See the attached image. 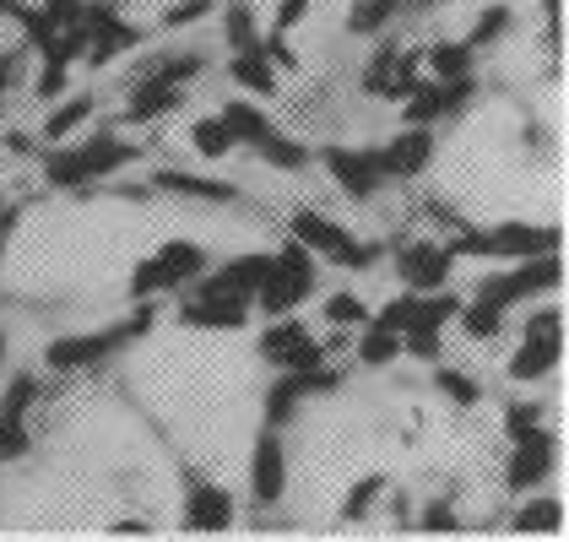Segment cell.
I'll use <instances>...</instances> for the list:
<instances>
[{"label":"cell","mask_w":569,"mask_h":542,"mask_svg":"<svg viewBox=\"0 0 569 542\" xmlns=\"http://www.w3.org/2000/svg\"><path fill=\"white\" fill-rule=\"evenodd\" d=\"M147 331H152V310L141 304V315H131V320H114V325H103V331H82V337H60V342H49L44 369H54V374L98 369V363H109L120 348H131L136 337H147Z\"/></svg>","instance_id":"1"},{"label":"cell","mask_w":569,"mask_h":542,"mask_svg":"<svg viewBox=\"0 0 569 542\" xmlns=\"http://www.w3.org/2000/svg\"><path fill=\"white\" fill-rule=\"evenodd\" d=\"M136 158H141V152H136L131 141H114V136H92V141H77V147H60V141H54L44 174H49V184H60V190H82V184L109 180L114 169H126Z\"/></svg>","instance_id":"2"},{"label":"cell","mask_w":569,"mask_h":542,"mask_svg":"<svg viewBox=\"0 0 569 542\" xmlns=\"http://www.w3.org/2000/svg\"><path fill=\"white\" fill-rule=\"evenodd\" d=\"M309 293H315V255H309L299 239H288L277 255H266L256 304H261L266 315H293Z\"/></svg>","instance_id":"3"},{"label":"cell","mask_w":569,"mask_h":542,"mask_svg":"<svg viewBox=\"0 0 569 542\" xmlns=\"http://www.w3.org/2000/svg\"><path fill=\"white\" fill-rule=\"evenodd\" d=\"M201 271H207V250L190 244V239H169V244H158V250L131 271V299L174 293V288H184V282H196Z\"/></svg>","instance_id":"4"},{"label":"cell","mask_w":569,"mask_h":542,"mask_svg":"<svg viewBox=\"0 0 569 542\" xmlns=\"http://www.w3.org/2000/svg\"><path fill=\"white\" fill-rule=\"evenodd\" d=\"M559 277H565V267H559V250H548V255H526V261H516L510 271L482 277L478 299L499 304V310H516V304L537 299V293H553V288H559Z\"/></svg>","instance_id":"5"},{"label":"cell","mask_w":569,"mask_h":542,"mask_svg":"<svg viewBox=\"0 0 569 542\" xmlns=\"http://www.w3.org/2000/svg\"><path fill=\"white\" fill-rule=\"evenodd\" d=\"M450 250H456V261L461 255H488V261H499V255H510V261H526V255H548V250H559V228H531V223H505V228H488V233H456L450 239Z\"/></svg>","instance_id":"6"},{"label":"cell","mask_w":569,"mask_h":542,"mask_svg":"<svg viewBox=\"0 0 569 542\" xmlns=\"http://www.w3.org/2000/svg\"><path fill=\"white\" fill-rule=\"evenodd\" d=\"M293 239L305 244L315 261H331V267H342V271H363V267H375V244H363V239H352L342 223H331V218H320V212H299L293 218Z\"/></svg>","instance_id":"7"},{"label":"cell","mask_w":569,"mask_h":542,"mask_svg":"<svg viewBox=\"0 0 569 542\" xmlns=\"http://www.w3.org/2000/svg\"><path fill=\"white\" fill-rule=\"evenodd\" d=\"M559 359H565V320H559V310H542V315L526 320L521 353L510 359V380H542L559 369Z\"/></svg>","instance_id":"8"},{"label":"cell","mask_w":569,"mask_h":542,"mask_svg":"<svg viewBox=\"0 0 569 542\" xmlns=\"http://www.w3.org/2000/svg\"><path fill=\"white\" fill-rule=\"evenodd\" d=\"M396 271H401L407 293H439L456 277V250L439 239H407V244H396Z\"/></svg>","instance_id":"9"},{"label":"cell","mask_w":569,"mask_h":542,"mask_svg":"<svg viewBox=\"0 0 569 542\" xmlns=\"http://www.w3.org/2000/svg\"><path fill=\"white\" fill-rule=\"evenodd\" d=\"M250 299L239 293H222V288H207V282H190L184 304H179V320L184 325H201V331H239L250 320Z\"/></svg>","instance_id":"10"},{"label":"cell","mask_w":569,"mask_h":542,"mask_svg":"<svg viewBox=\"0 0 569 542\" xmlns=\"http://www.w3.org/2000/svg\"><path fill=\"white\" fill-rule=\"evenodd\" d=\"M261 359L271 369H315V363H326V348L315 342V331L305 320L277 315V325L261 331Z\"/></svg>","instance_id":"11"},{"label":"cell","mask_w":569,"mask_h":542,"mask_svg":"<svg viewBox=\"0 0 569 542\" xmlns=\"http://www.w3.org/2000/svg\"><path fill=\"white\" fill-rule=\"evenodd\" d=\"M375 163H380L386 180H418V174L435 163V131H429V126L396 131L386 147H375Z\"/></svg>","instance_id":"12"},{"label":"cell","mask_w":569,"mask_h":542,"mask_svg":"<svg viewBox=\"0 0 569 542\" xmlns=\"http://www.w3.org/2000/svg\"><path fill=\"white\" fill-rule=\"evenodd\" d=\"M516 451H510V466H505V489L510 494H531L537 483H548V472H553V434L548 429H531L521 440H510Z\"/></svg>","instance_id":"13"},{"label":"cell","mask_w":569,"mask_h":542,"mask_svg":"<svg viewBox=\"0 0 569 542\" xmlns=\"http://www.w3.org/2000/svg\"><path fill=\"white\" fill-rule=\"evenodd\" d=\"M282 494H288V455H282L277 429H261L256 451H250V499L256 504H277Z\"/></svg>","instance_id":"14"},{"label":"cell","mask_w":569,"mask_h":542,"mask_svg":"<svg viewBox=\"0 0 569 542\" xmlns=\"http://www.w3.org/2000/svg\"><path fill=\"white\" fill-rule=\"evenodd\" d=\"M418 82H423V54H407V49H380L363 71V88L375 98H407Z\"/></svg>","instance_id":"15"},{"label":"cell","mask_w":569,"mask_h":542,"mask_svg":"<svg viewBox=\"0 0 569 542\" xmlns=\"http://www.w3.org/2000/svg\"><path fill=\"white\" fill-rule=\"evenodd\" d=\"M320 163H326V174L348 190L352 201H369L380 184H386V174H380V163H375V152H352V147H326L320 152Z\"/></svg>","instance_id":"16"},{"label":"cell","mask_w":569,"mask_h":542,"mask_svg":"<svg viewBox=\"0 0 569 542\" xmlns=\"http://www.w3.org/2000/svg\"><path fill=\"white\" fill-rule=\"evenodd\" d=\"M472 98V77H456V82H435V88H418L407 92V126H439L445 114H456L461 103Z\"/></svg>","instance_id":"17"},{"label":"cell","mask_w":569,"mask_h":542,"mask_svg":"<svg viewBox=\"0 0 569 542\" xmlns=\"http://www.w3.org/2000/svg\"><path fill=\"white\" fill-rule=\"evenodd\" d=\"M184 526H190V532H228V526H233V494H228L222 483L190 478V494H184Z\"/></svg>","instance_id":"18"},{"label":"cell","mask_w":569,"mask_h":542,"mask_svg":"<svg viewBox=\"0 0 569 542\" xmlns=\"http://www.w3.org/2000/svg\"><path fill=\"white\" fill-rule=\"evenodd\" d=\"M179 103H184V88H179V82H163V77H136L131 103H126V120H136V126H152V120L174 114Z\"/></svg>","instance_id":"19"},{"label":"cell","mask_w":569,"mask_h":542,"mask_svg":"<svg viewBox=\"0 0 569 542\" xmlns=\"http://www.w3.org/2000/svg\"><path fill=\"white\" fill-rule=\"evenodd\" d=\"M233 82L250 92H277V71H271V49L266 44H250V49H233Z\"/></svg>","instance_id":"20"},{"label":"cell","mask_w":569,"mask_h":542,"mask_svg":"<svg viewBox=\"0 0 569 542\" xmlns=\"http://www.w3.org/2000/svg\"><path fill=\"white\" fill-rule=\"evenodd\" d=\"M396 359H401V337H396L391 325H380V320H363L358 325V363L363 369H386Z\"/></svg>","instance_id":"21"},{"label":"cell","mask_w":569,"mask_h":542,"mask_svg":"<svg viewBox=\"0 0 569 542\" xmlns=\"http://www.w3.org/2000/svg\"><path fill=\"white\" fill-rule=\"evenodd\" d=\"M250 152H256L261 163H271V169H288V174L309 169V147H305V141H293V136H282L277 126H271V131H266Z\"/></svg>","instance_id":"22"},{"label":"cell","mask_w":569,"mask_h":542,"mask_svg":"<svg viewBox=\"0 0 569 542\" xmlns=\"http://www.w3.org/2000/svg\"><path fill=\"white\" fill-rule=\"evenodd\" d=\"M222 126H228V136H233V147H256L266 131H271V120H266L256 103H244V98H233L228 109L218 114Z\"/></svg>","instance_id":"23"},{"label":"cell","mask_w":569,"mask_h":542,"mask_svg":"<svg viewBox=\"0 0 569 542\" xmlns=\"http://www.w3.org/2000/svg\"><path fill=\"white\" fill-rule=\"evenodd\" d=\"M158 190H174V195H190V201H233L239 190L222 180H201V174H179V169H163L158 174Z\"/></svg>","instance_id":"24"},{"label":"cell","mask_w":569,"mask_h":542,"mask_svg":"<svg viewBox=\"0 0 569 542\" xmlns=\"http://www.w3.org/2000/svg\"><path fill=\"white\" fill-rule=\"evenodd\" d=\"M505 315H510V310H499V304H488V299H472V304H461V310H456L461 331H467L472 342H493V337L505 331Z\"/></svg>","instance_id":"25"},{"label":"cell","mask_w":569,"mask_h":542,"mask_svg":"<svg viewBox=\"0 0 569 542\" xmlns=\"http://www.w3.org/2000/svg\"><path fill=\"white\" fill-rule=\"evenodd\" d=\"M190 147H196V152H201L207 163H218V158H228V152H239V147H233V136H228V126H222L218 114H212V120H196V126H190Z\"/></svg>","instance_id":"26"},{"label":"cell","mask_w":569,"mask_h":542,"mask_svg":"<svg viewBox=\"0 0 569 542\" xmlns=\"http://www.w3.org/2000/svg\"><path fill=\"white\" fill-rule=\"evenodd\" d=\"M423 66L435 71V82H456V77L472 71V44H439L423 54Z\"/></svg>","instance_id":"27"},{"label":"cell","mask_w":569,"mask_h":542,"mask_svg":"<svg viewBox=\"0 0 569 542\" xmlns=\"http://www.w3.org/2000/svg\"><path fill=\"white\" fill-rule=\"evenodd\" d=\"M88 114H92V98H66V103L44 120V136L49 141H66L77 126H88Z\"/></svg>","instance_id":"28"},{"label":"cell","mask_w":569,"mask_h":542,"mask_svg":"<svg viewBox=\"0 0 569 542\" xmlns=\"http://www.w3.org/2000/svg\"><path fill=\"white\" fill-rule=\"evenodd\" d=\"M396 11H401V0H352V17L348 28L352 33H375V28H386Z\"/></svg>","instance_id":"29"},{"label":"cell","mask_w":569,"mask_h":542,"mask_svg":"<svg viewBox=\"0 0 569 542\" xmlns=\"http://www.w3.org/2000/svg\"><path fill=\"white\" fill-rule=\"evenodd\" d=\"M33 397H39V380H33V374H17V380L6 385V397H0V418H28Z\"/></svg>","instance_id":"30"},{"label":"cell","mask_w":569,"mask_h":542,"mask_svg":"<svg viewBox=\"0 0 569 542\" xmlns=\"http://www.w3.org/2000/svg\"><path fill=\"white\" fill-rule=\"evenodd\" d=\"M28 418H0V466L6 461H22L28 455Z\"/></svg>","instance_id":"31"},{"label":"cell","mask_w":569,"mask_h":542,"mask_svg":"<svg viewBox=\"0 0 569 542\" xmlns=\"http://www.w3.org/2000/svg\"><path fill=\"white\" fill-rule=\"evenodd\" d=\"M326 320H331V325H363V320H369V304H363L358 293H337V299H326Z\"/></svg>","instance_id":"32"},{"label":"cell","mask_w":569,"mask_h":542,"mask_svg":"<svg viewBox=\"0 0 569 542\" xmlns=\"http://www.w3.org/2000/svg\"><path fill=\"white\" fill-rule=\"evenodd\" d=\"M531 429H542V406L537 402L505 406V434H510V440H521V434H531Z\"/></svg>","instance_id":"33"},{"label":"cell","mask_w":569,"mask_h":542,"mask_svg":"<svg viewBox=\"0 0 569 542\" xmlns=\"http://www.w3.org/2000/svg\"><path fill=\"white\" fill-rule=\"evenodd\" d=\"M228 44H233V49L261 44V39H256V17H250L244 6H228Z\"/></svg>","instance_id":"34"},{"label":"cell","mask_w":569,"mask_h":542,"mask_svg":"<svg viewBox=\"0 0 569 542\" xmlns=\"http://www.w3.org/2000/svg\"><path fill=\"white\" fill-rule=\"evenodd\" d=\"M435 380H439V391H445V397H456L461 406H472V402H478V380H467L461 369H439Z\"/></svg>","instance_id":"35"},{"label":"cell","mask_w":569,"mask_h":542,"mask_svg":"<svg viewBox=\"0 0 569 542\" xmlns=\"http://www.w3.org/2000/svg\"><path fill=\"white\" fill-rule=\"evenodd\" d=\"M516 532H559V504H537L516 515Z\"/></svg>","instance_id":"36"},{"label":"cell","mask_w":569,"mask_h":542,"mask_svg":"<svg viewBox=\"0 0 569 542\" xmlns=\"http://www.w3.org/2000/svg\"><path fill=\"white\" fill-rule=\"evenodd\" d=\"M505 22H510V11H505V6H493V11H482L478 33H472V39H467V44H472V49H478V44H493V39H499V33H505Z\"/></svg>","instance_id":"37"},{"label":"cell","mask_w":569,"mask_h":542,"mask_svg":"<svg viewBox=\"0 0 569 542\" xmlns=\"http://www.w3.org/2000/svg\"><path fill=\"white\" fill-rule=\"evenodd\" d=\"M380 489H386V478H369L363 489H352V504H348V515H363V510L375 504V494H380Z\"/></svg>","instance_id":"38"},{"label":"cell","mask_w":569,"mask_h":542,"mask_svg":"<svg viewBox=\"0 0 569 542\" xmlns=\"http://www.w3.org/2000/svg\"><path fill=\"white\" fill-rule=\"evenodd\" d=\"M309 0H282V11H277V33H288V28H299V17H305Z\"/></svg>","instance_id":"39"},{"label":"cell","mask_w":569,"mask_h":542,"mask_svg":"<svg viewBox=\"0 0 569 542\" xmlns=\"http://www.w3.org/2000/svg\"><path fill=\"white\" fill-rule=\"evenodd\" d=\"M11 233H17V212H6V218H0V261H6V244H11Z\"/></svg>","instance_id":"40"},{"label":"cell","mask_w":569,"mask_h":542,"mask_svg":"<svg viewBox=\"0 0 569 542\" xmlns=\"http://www.w3.org/2000/svg\"><path fill=\"white\" fill-rule=\"evenodd\" d=\"M0 11H17V0H0Z\"/></svg>","instance_id":"41"},{"label":"cell","mask_w":569,"mask_h":542,"mask_svg":"<svg viewBox=\"0 0 569 542\" xmlns=\"http://www.w3.org/2000/svg\"><path fill=\"white\" fill-rule=\"evenodd\" d=\"M0 363H6V337H0Z\"/></svg>","instance_id":"42"},{"label":"cell","mask_w":569,"mask_h":542,"mask_svg":"<svg viewBox=\"0 0 569 542\" xmlns=\"http://www.w3.org/2000/svg\"><path fill=\"white\" fill-rule=\"evenodd\" d=\"M548 11H559V0H548Z\"/></svg>","instance_id":"43"}]
</instances>
